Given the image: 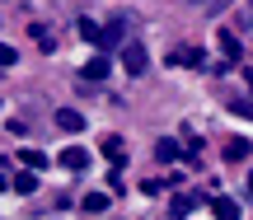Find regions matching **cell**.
I'll list each match as a JSON object with an SVG mask.
<instances>
[{
  "label": "cell",
  "instance_id": "6da1fadb",
  "mask_svg": "<svg viewBox=\"0 0 253 220\" xmlns=\"http://www.w3.org/2000/svg\"><path fill=\"white\" fill-rule=\"evenodd\" d=\"M145 66H150V52H145L141 42H122V71L126 75H141Z\"/></svg>",
  "mask_w": 253,
  "mask_h": 220
},
{
  "label": "cell",
  "instance_id": "7a4b0ae2",
  "mask_svg": "<svg viewBox=\"0 0 253 220\" xmlns=\"http://www.w3.org/2000/svg\"><path fill=\"white\" fill-rule=\"evenodd\" d=\"M61 164L71 169V174H84V169H89V150H80V146H66V150H61Z\"/></svg>",
  "mask_w": 253,
  "mask_h": 220
},
{
  "label": "cell",
  "instance_id": "3957f363",
  "mask_svg": "<svg viewBox=\"0 0 253 220\" xmlns=\"http://www.w3.org/2000/svg\"><path fill=\"white\" fill-rule=\"evenodd\" d=\"M155 159H160V164H173V159H183L178 141H173V136H160V141H155Z\"/></svg>",
  "mask_w": 253,
  "mask_h": 220
},
{
  "label": "cell",
  "instance_id": "277c9868",
  "mask_svg": "<svg viewBox=\"0 0 253 220\" xmlns=\"http://www.w3.org/2000/svg\"><path fill=\"white\" fill-rule=\"evenodd\" d=\"M9 187H14L19 197H28V192H38V174H33V169H24V174H14V178H9Z\"/></svg>",
  "mask_w": 253,
  "mask_h": 220
},
{
  "label": "cell",
  "instance_id": "5b68a950",
  "mask_svg": "<svg viewBox=\"0 0 253 220\" xmlns=\"http://www.w3.org/2000/svg\"><path fill=\"white\" fill-rule=\"evenodd\" d=\"M56 127H61V131H71V136H75V131H84V117H80L75 108H61V112H56Z\"/></svg>",
  "mask_w": 253,
  "mask_h": 220
},
{
  "label": "cell",
  "instance_id": "8992f818",
  "mask_svg": "<svg viewBox=\"0 0 253 220\" xmlns=\"http://www.w3.org/2000/svg\"><path fill=\"white\" fill-rule=\"evenodd\" d=\"M103 75H108V56H94V61L84 66V75H80V80H84V84H94V80H103Z\"/></svg>",
  "mask_w": 253,
  "mask_h": 220
},
{
  "label": "cell",
  "instance_id": "52a82bcc",
  "mask_svg": "<svg viewBox=\"0 0 253 220\" xmlns=\"http://www.w3.org/2000/svg\"><path fill=\"white\" fill-rule=\"evenodd\" d=\"M122 33H126V24H122V19H113V24L103 28V52H108V47H122Z\"/></svg>",
  "mask_w": 253,
  "mask_h": 220
},
{
  "label": "cell",
  "instance_id": "ba28073f",
  "mask_svg": "<svg viewBox=\"0 0 253 220\" xmlns=\"http://www.w3.org/2000/svg\"><path fill=\"white\" fill-rule=\"evenodd\" d=\"M192 206H197V197H192V192H178V197L169 202V211H173V220H183V216L192 211Z\"/></svg>",
  "mask_w": 253,
  "mask_h": 220
},
{
  "label": "cell",
  "instance_id": "9c48e42d",
  "mask_svg": "<svg viewBox=\"0 0 253 220\" xmlns=\"http://www.w3.org/2000/svg\"><path fill=\"white\" fill-rule=\"evenodd\" d=\"M99 150L113 159V164H122V159H126V155H122V136H103V141H99Z\"/></svg>",
  "mask_w": 253,
  "mask_h": 220
},
{
  "label": "cell",
  "instance_id": "30bf717a",
  "mask_svg": "<svg viewBox=\"0 0 253 220\" xmlns=\"http://www.w3.org/2000/svg\"><path fill=\"white\" fill-rule=\"evenodd\" d=\"M211 211H216V220H239V206L230 202V197H216V202H211Z\"/></svg>",
  "mask_w": 253,
  "mask_h": 220
},
{
  "label": "cell",
  "instance_id": "8fae6325",
  "mask_svg": "<svg viewBox=\"0 0 253 220\" xmlns=\"http://www.w3.org/2000/svg\"><path fill=\"white\" fill-rule=\"evenodd\" d=\"M84 211H89V216H103V211H108V192H89V197H84Z\"/></svg>",
  "mask_w": 253,
  "mask_h": 220
},
{
  "label": "cell",
  "instance_id": "7c38bea8",
  "mask_svg": "<svg viewBox=\"0 0 253 220\" xmlns=\"http://www.w3.org/2000/svg\"><path fill=\"white\" fill-rule=\"evenodd\" d=\"M80 37H84V42H94V47H103V28L94 24V19H80Z\"/></svg>",
  "mask_w": 253,
  "mask_h": 220
},
{
  "label": "cell",
  "instance_id": "4fadbf2b",
  "mask_svg": "<svg viewBox=\"0 0 253 220\" xmlns=\"http://www.w3.org/2000/svg\"><path fill=\"white\" fill-rule=\"evenodd\" d=\"M249 155V141L239 136V141H225V159H244Z\"/></svg>",
  "mask_w": 253,
  "mask_h": 220
},
{
  "label": "cell",
  "instance_id": "5bb4252c",
  "mask_svg": "<svg viewBox=\"0 0 253 220\" xmlns=\"http://www.w3.org/2000/svg\"><path fill=\"white\" fill-rule=\"evenodd\" d=\"M19 159H24V169H33V174H38V169H47V155H38V150H24Z\"/></svg>",
  "mask_w": 253,
  "mask_h": 220
},
{
  "label": "cell",
  "instance_id": "9a60e30c",
  "mask_svg": "<svg viewBox=\"0 0 253 220\" xmlns=\"http://www.w3.org/2000/svg\"><path fill=\"white\" fill-rule=\"evenodd\" d=\"M33 37H38V47H42V52H52V47H56V42H52V33H47L42 24H33Z\"/></svg>",
  "mask_w": 253,
  "mask_h": 220
},
{
  "label": "cell",
  "instance_id": "2e32d148",
  "mask_svg": "<svg viewBox=\"0 0 253 220\" xmlns=\"http://www.w3.org/2000/svg\"><path fill=\"white\" fill-rule=\"evenodd\" d=\"M19 61V56H14V47H9V42H0V66H14Z\"/></svg>",
  "mask_w": 253,
  "mask_h": 220
},
{
  "label": "cell",
  "instance_id": "e0dca14e",
  "mask_svg": "<svg viewBox=\"0 0 253 220\" xmlns=\"http://www.w3.org/2000/svg\"><path fill=\"white\" fill-rule=\"evenodd\" d=\"M235 112H239V117H253V99H239V103H235Z\"/></svg>",
  "mask_w": 253,
  "mask_h": 220
},
{
  "label": "cell",
  "instance_id": "ac0fdd59",
  "mask_svg": "<svg viewBox=\"0 0 253 220\" xmlns=\"http://www.w3.org/2000/svg\"><path fill=\"white\" fill-rule=\"evenodd\" d=\"M188 5H211V0H188Z\"/></svg>",
  "mask_w": 253,
  "mask_h": 220
},
{
  "label": "cell",
  "instance_id": "d6986e66",
  "mask_svg": "<svg viewBox=\"0 0 253 220\" xmlns=\"http://www.w3.org/2000/svg\"><path fill=\"white\" fill-rule=\"evenodd\" d=\"M249 192H253V174H249Z\"/></svg>",
  "mask_w": 253,
  "mask_h": 220
}]
</instances>
